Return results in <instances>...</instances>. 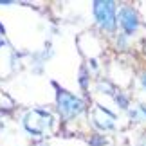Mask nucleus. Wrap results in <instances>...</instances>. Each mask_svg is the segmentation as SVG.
<instances>
[{
  "label": "nucleus",
  "instance_id": "1a4fd4ad",
  "mask_svg": "<svg viewBox=\"0 0 146 146\" xmlns=\"http://www.w3.org/2000/svg\"><path fill=\"white\" fill-rule=\"evenodd\" d=\"M0 4H4V5H7V4H13L11 0H0Z\"/></svg>",
  "mask_w": 146,
  "mask_h": 146
},
{
  "label": "nucleus",
  "instance_id": "9d476101",
  "mask_svg": "<svg viewBox=\"0 0 146 146\" xmlns=\"http://www.w3.org/2000/svg\"><path fill=\"white\" fill-rule=\"evenodd\" d=\"M141 80H143V85H144V88H146V74H143Z\"/></svg>",
  "mask_w": 146,
  "mask_h": 146
},
{
  "label": "nucleus",
  "instance_id": "0eeeda50",
  "mask_svg": "<svg viewBox=\"0 0 146 146\" xmlns=\"http://www.w3.org/2000/svg\"><path fill=\"white\" fill-rule=\"evenodd\" d=\"M101 143H105V139L101 137V135H98V137H94V139H90V146H99Z\"/></svg>",
  "mask_w": 146,
  "mask_h": 146
},
{
  "label": "nucleus",
  "instance_id": "39448f33",
  "mask_svg": "<svg viewBox=\"0 0 146 146\" xmlns=\"http://www.w3.org/2000/svg\"><path fill=\"white\" fill-rule=\"evenodd\" d=\"M115 101H119V106H121V108H126V106H128V99L125 96H121V94H117V96H115Z\"/></svg>",
  "mask_w": 146,
  "mask_h": 146
},
{
  "label": "nucleus",
  "instance_id": "423d86ee",
  "mask_svg": "<svg viewBox=\"0 0 146 146\" xmlns=\"http://www.w3.org/2000/svg\"><path fill=\"white\" fill-rule=\"evenodd\" d=\"M80 83H81V87H87V69H85V67L81 69V78H80Z\"/></svg>",
  "mask_w": 146,
  "mask_h": 146
},
{
  "label": "nucleus",
  "instance_id": "ddd939ff",
  "mask_svg": "<svg viewBox=\"0 0 146 146\" xmlns=\"http://www.w3.org/2000/svg\"><path fill=\"white\" fill-rule=\"evenodd\" d=\"M144 146H146V144H144Z\"/></svg>",
  "mask_w": 146,
  "mask_h": 146
},
{
  "label": "nucleus",
  "instance_id": "9b49d317",
  "mask_svg": "<svg viewBox=\"0 0 146 146\" xmlns=\"http://www.w3.org/2000/svg\"><path fill=\"white\" fill-rule=\"evenodd\" d=\"M4 31H5V29H4V25L0 24V35H4Z\"/></svg>",
  "mask_w": 146,
  "mask_h": 146
},
{
  "label": "nucleus",
  "instance_id": "6e6552de",
  "mask_svg": "<svg viewBox=\"0 0 146 146\" xmlns=\"http://www.w3.org/2000/svg\"><path fill=\"white\" fill-rule=\"evenodd\" d=\"M139 110H141L143 114H146V106H144V105H139Z\"/></svg>",
  "mask_w": 146,
  "mask_h": 146
},
{
  "label": "nucleus",
  "instance_id": "20e7f679",
  "mask_svg": "<svg viewBox=\"0 0 146 146\" xmlns=\"http://www.w3.org/2000/svg\"><path fill=\"white\" fill-rule=\"evenodd\" d=\"M119 25L125 29V35L132 36L135 35L137 27H139V16L132 7H123L119 11Z\"/></svg>",
  "mask_w": 146,
  "mask_h": 146
},
{
  "label": "nucleus",
  "instance_id": "f257e3e1",
  "mask_svg": "<svg viewBox=\"0 0 146 146\" xmlns=\"http://www.w3.org/2000/svg\"><path fill=\"white\" fill-rule=\"evenodd\" d=\"M96 22L106 31H114L117 24V15H115V2L112 0H96L92 5Z\"/></svg>",
  "mask_w": 146,
  "mask_h": 146
},
{
  "label": "nucleus",
  "instance_id": "f8f14e48",
  "mask_svg": "<svg viewBox=\"0 0 146 146\" xmlns=\"http://www.w3.org/2000/svg\"><path fill=\"white\" fill-rule=\"evenodd\" d=\"M0 47H4V42H0Z\"/></svg>",
  "mask_w": 146,
  "mask_h": 146
},
{
  "label": "nucleus",
  "instance_id": "7ed1b4c3",
  "mask_svg": "<svg viewBox=\"0 0 146 146\" xmlns=\"http://www.w3.org/2000/svg\"><path fill=\"white\" fill-rule=\"evenodd\" d=\"M38 114H40V117H36V110L35 112H31V114H27L25 115V119H24V125L27 128V132H31L33 135H36V125H40V130L42 133L45 132V125L50 126L52 125V117H50L49 112H43V110H38Z\"/></svg>",
  "mask_w": 146,
  "mask_h": 146
},
{
  "label": "nucleus",
  "instance_id": "f03ea898",
  "mask_svg": "<svg viewBox=\"0 0 146 146\" xmlns=\"http://www.w3.org/2000/svg\"><path fill=\"white\" fill-rule=\"evenodd\" d=\"M56 101H58L60 114L63 115L65 119H72V117H76L83 110V101L80 98H76L74 94L63 90V88H58V90H56Z\"/></svg>",
  "mask_w": 146,
  "mask_h": 146
}]
</instances>
